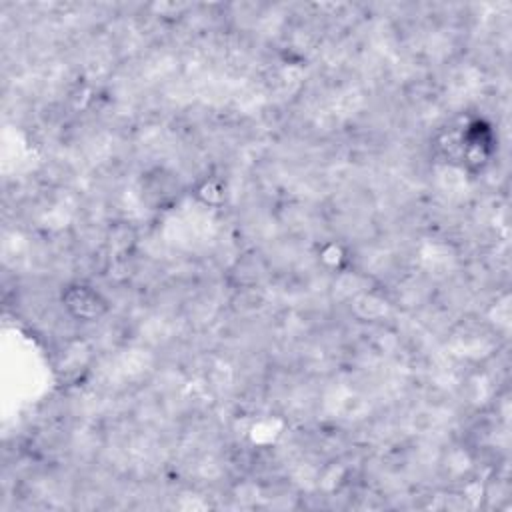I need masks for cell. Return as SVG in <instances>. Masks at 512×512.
<instances>
[{
	"instance_id": "obj_1",
	"label": "cell",
	"mask_w": 512,
	"mask_h": 512,
	"mask_svg": "<svg viewBox=\"0 0 512 512\" xmlns=\"http://www.w3.org/2000/svg\"><path fill=\"white\" fill-rule=\"evenodd\" d=\"M60 302L70 318L78 322H96L110 312L108 298L96 286L86 282L68 284L60 294Z\"/></svg>"
}]
</instances>
